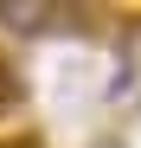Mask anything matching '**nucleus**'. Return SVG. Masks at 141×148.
Wrapping results in <instances>:
<instances>
[{
    "label": "nucleus",
    "instance_id": "obj_1",
    "mask_svg": "<svg viewBox=\"0 0 141 148\" xmlns=\"http://www.w3.org/2000/svg\"><path fill=\"white\" fill-rule=\"evenodd\" d=\"M0 32H19V39L58 32V7H45V0H0Z\"/></svg>",
    "mask_w": 141,
    "mask_h": 148
},
{
    "label": "nucleus",
    "instance_id": "obj_2",
    "mask_svg": "<svg viewBox=\"0 0 141 148\" xmlns=\"http://www.w3.org/2000/svg\"><path fill=\"white\" fill-rule=\"evenodd\" d=\"M13 103H19V77H13V71H7V64H0V116H7Z\"/></svg>",
    "mask_w": 141,
    "mask_h": 148
},
{
    "label": "nucleus",
    "instance_id": "obj_3",
    "mask_svg": "<svg viewBox=\"0 0 141 148\" xmlns=\"http://www.w3.org/2000/svg\"><path fill=\"white\" fill-rule=\"evenodd\" d=\"M0 148H39V142H32V135H19V142H0Z\"/></svg>",
    "mask_w": 141,
    "mask_h": 148
}]
</instances>
